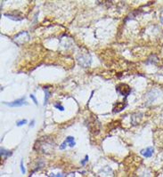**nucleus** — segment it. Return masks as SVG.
<instances>
[{"instance_id":"1","label":"nucleus","mask_w":163,"mask_h":177,"mask_svg":"<svg viewBox=\"0 0 163 177\" xmlns=\"http://www.w3.org/2000/svg\"><path fill=\"white\" fill-rule=\"evenodd\" d=\"M54 147H55L54 141L45 136L41 138L35 144V149H37L38 151L43 153H49V151H51L52 150L54 151Z\"/></svg>"},{"instance_id":"2","label":"nucleus","mask_w":163,"mask_h":177,"mask_svg":"<svg viewBox=\"0 0 163 177\" xmlns=\"http://www.w3.org/2000/svg\"><path fill=\"white\" fill-rule=\"evenodd\" d=\"M116 92L121 95L127 97L131 93V87L125 83H121L116 86Z\"/></svg>"},{"instance_id":"3","label":"nucleus","mask_w":163,"mask_h":177,"mask_svg":"<svg viewBox=\"0 0 163 177\" xmlns=\"http://www.w3.org/2000/svg\"><path fill=\"white\" fill-rule=\"evenodd\" d=\"M21 36H22V32L18 33L17 35L14 36V41L16 44H18V45H21V44L25 43L26 41H28V40L30 39V35H29V33H28L27 31H25V34H24L23 37H21Z\"/></svg>"},{"instance_id":"4","label":"nucleus","mask_w":163,"mask_h":177,"mask_svg":"<svg viewBox=\"0 0 163 177\" xmlns=\"http://www.w3.org/2000/svg\"><path fill=\"white\" fill-rule=\"evenodd\" d=\"M4 104L10 106V107H20L23 105H28V102L26 101L25 97H22V98L17 99L14 101H11V102H4Z\"/></svg>"},{"instance_id":"5","label":"nucleus","mask_w":163,"mask_h":177,"mask_svg":"<svg viewBox=\"0 0 163 177\" xmlns=\"http://www.w3.org/2000/svg\"><path fill=\"white\" fill-rule=\"evenodd\" d=\"M140 153H141L144 157H151L153 155V153H154V149H153L152 147H147V148H145V149L141 150Z\"/></svg>"},{"instance_id":"6","label":"nucleus","mask_w":163,"mask_h":177,"mask_svg":"<svg viewBox=\"0 0 163 177\" xmlns=\"http://www.w3.org/2000/svg\"><path fill=\"white\" fill-rule=\"evenodd\" d=\"M126 105H127V103H126V101L124 102H117V104L114 106V108H113V113H118V112H121V110H124V108L126 107Z\"/></svg>"},{"instance_id":"7","label":"nucleus","mask_w":163,"mask_h":177,"mask_svg":"<svg viewBox=\"0 0 163 177\" xmlns=\"http://www.w3.org/2000/svg\"><path fill=\"white\" fill-rule=\"evenodd\" d=\"M5 17L11 19L13 20H15V21H20V20H22L24 18L22 16H19V15H16V14H4Z\"/></svg>"},{"instance_id":"8","label":"nucleus","mask_w":163,"mask_h":177,"mask_svg":"<svg viewBox=\"0 0 163 177\" xmlns=\"http://www.w3.org/2000/svg\"><path fill=\"white\" fill-rule=\"evenodd\" d=\"M0 151H1V157H8L13 155V152L11 151H7V150H5L4 148H1Z\"/></svg>"},{"instance_id":"9","label":"nucleus","mask_w":163,"mask_h":177,"mask_svg":"<svg viewBox=\"0 0 163 177\" xmlns=\"http://www.w3.org/2000/svg\"><path fill=\"white\" fill-rule=\"evenodd\" d=\"M65 141L68 142V145H69L71 148H73V147L76 145V142H75L74 137H72V136H68V137L65 139Z\"/></svg>"},{"instance_id":"10","label":"nucleus","mask_w":163,"mask_h":177,"mask_svg":"<svg viewBox=\"0 0 163 177\" xmlns=\"http://www.w3.org/2000/svg\"><path fill=\"white\" fill-rule=\"evenodd\" d=\"M44 92H45V101H44V105H46L47 101H48V99H49V96H50V93L48 91L47 88H44Z\"/></svg>"},{"instance_id":"11","label":"nucleus","mask_w":163,"mask_h":177,"mask_svg":"<svg viewBox=\"0 0 163 177\" xmlns=\"http://www.w3.org/2000/svg\"><path fill=\"white\" fill-rule=\"evenodd\" d=\"M54 107H55V109H57V110H61V111H63V110H64V107L61 105L60 102H55V103L54 104Z\"/></svg>"},{"instance_id":"12","label":"nucleus","mask_w":163,"mask_h":177,"mask_svg":"<svg viewBox=\"0 0 163 177\" xmlns=\"http://www.w3.org/2000/svg\"><path fill=\"white\" fill-rule=\"evenodd\" d=\"M27 123H28L27 119H21V120H19V121L16 122V126H23V125H25Z\"/></svg>"},{"instance_id":"13","label":"nucleus","mask_w":163,"mask_h":177,"mask_svg":"<svg viewBox=\"0 0 163 177\" xmlns=\"http://www.w3.org/2000/svg\"><path fill=\"white\" fill-rule=\"evenodd\" d=\"M20 172H21V174H25L26 173V170H25V167H24V165H23V160L21 159L20 162Z\"/></svg>"},{"instance_id":"14","label":"nucleus","mask_w":163,"mask_h":177,"mask_svg":"<svg viewBox=\"0 0 163 177\" xmlns=\"http://www.w3.org/2000/svg\"><path fill=\"white\" fill-rule=\"evenodd\" d=\"M88 159H89V157H88V155H86V157H85V158L83 159V160H81L80 161V164H81L82 166H85L86 165V163L88 161Z\"/></svg>"},{"instance_id":"15","label":"nucleus","mask_w":163,"mask_h":177,"mask_svg":"<svg viewBox=\"0 0 163 177\" xmlns=\"http://www.w3.org/2000/svg\"><path fill=\"white\" fill-rule=\"evenodd\" d=\"M30 99L33 101V102L36 104V105H38V101H37V99H36V97H35V95H33V94H31L30 95Z\"/></svg>"},{"instance_id":"16","label":"nucleus","mask_w":163,"mask_h":177,"mask_svg":"<svg viewBox=\"0 0 163 177\" xmlns=\"http://www.w3.org/2000/svg\"><path fill=\"white\" fill-rule=\"evenodd\" d=\"M67 145H68V142H67L66 141H64L61 145H60V149H61V150H64V149L67 147Z\"/></svg>"},{"instance_id":"17","label":"nucleus","mask_w":163,"mask_h":177,"mask_svg":"<svg viewBox=\"0 0 163 177\" xmlns=\"http://www.w3.org/2000/svg\"><path fill=\"white\" fill-rule=\"evenodd\" d=\"M139 177H151V174L148 173V172H143V174Z\"/></svg>"},{"instance_id":"18","label":"nucleus","mask_w":163,"mask_h":177,"mask_svg":"<svg viewBox=\"0 0 163 177\" xmlns=\"http://www.w3.org/2000/svg\"><path fill=\"white\" fill-rule=\"evenodd\" d=\"M65 177H75V172H71L68 175H66Z\"/></svg>"},{"instance_id":"19","label":"nucleus","mask_w":163,"mask_h":177,"mask_svg":"<svg viewBox=\"0 0 163 177\" xmlns=\"http://www.w3.org/2000/svg\"><path fill=\"white\" fill-rule=\"evenodd\" d=\"M55 177H63V175H62L61 173H58V174L55 175Z\"/></svg>"},{"instance_id":"20","label":"nucleus","mask_w":163,"mask_h":177,"mask_svg":"<svg viewBox=\"0 0 163 177\" xmlns=\"http://www.w3.org/2000/svg\"><path fill=\"white\" fill-rule=\"evenodd\" d=\"M34 123H35V120H32V122L30 124V127H32V126H34Z\"/></svg>"},{"instance_id":"21","label":"nucleus","mask_w":163,"mask_h":177,"mask_svg":"<svg viewBox=\"0 0 163 177\" xmlns=\"http://www.w3.org/2000/svg\"><path fill=\"white\" fill-rule=\"evenodd\" d=\"M55 175H55V174H53V173H52V174L50 175V177H55Z\"/></svg>"}]
</instances>
